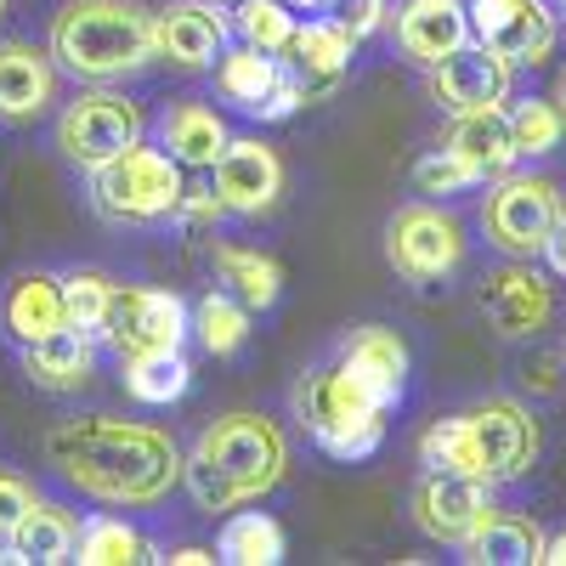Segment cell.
<instances>
[{"mask_svg": "<svg viewBox=\"0 0 566 566\" xmlns=\"http://www.w3.org/2000/svg\"><path fill=\"white\" fill-rule=\"evenodd\" d=\"M187 193L181 181V165L165 154V148H125L119 159L91 170V199L108 221H130V227H154V221H170L176 205Z\"/></svg>", "mask_w": 566, "mask_h": 566, "instance_id": "obj_5", "label": "cell"}, {"mask_svg": "<svg viewBox=\"0 0 566 566\" xmlns=\"http://www.w3.org/2000/svg\"><path fill=\"white\" fill-rule=\"evenodd\" d=\"M210 170H216L210 193L221 199L227 216H266L283 199V159L255 136H232Z\"/></svg>", "mask_w": 566, "mask_h": 566, "instance_id": "obj_14", "label": "cell"}, {"mask_svg": "<svg viewBox=\"0 0 566 566\" xmlns=\"http://www.w3.org/2000/svg\"><path fill=\"white\" fill-rule=\"evenodd\" d=\"M45 459L57 464V476L80 488L97 504H159L181 488V448L154 431V424L130 419H63L45 437Z\"/></svg>", "mask_w": 566, "mask_h": 566, "instance_id": "obj_1", "label": "cell"}, {"mask_svg": "<svg viewBox=\"0 0 566 566\" xmlns=\"http://www.w3.org/2000/svg\"><path fill=\"white\" fill-rule=\"evenodd\" d=\"M23 374H29V386L52 391V397L85 391L91 374H97V340L80 335L74 323H63V328H52V335L23 346Z\"/></svg>", "mask_w": 566, "mask_h": 566, "instance_id": "obj_21", "label": "cell"}, {"mask_svg": "<svg viewBox=\"0 0 566 566\" xmlns=\"http://www.w3.org/2000/svg\"><path fill=\"white\" fill-rule=\"evenodd\" d=\"M227 40H232V23H227V12H216V0H170L165 12H154V45L181 74L216 69Z\"/></svg>", "mask_w": 566, "mask_h": 566, "instance_id": "obj_15", "label": "cell"}, {"mask_svg": "<svg viewBox=\"0 0 566 566\" xmlns=\"http://www.w3.org/2000/svg\"><path fill=\"white\" fill-rule=\"evenodd\" d=\"M352 52H357V40L340 18H306V23H295L290 45L277 57H290V74L301 80L306 103H317L340 85V74L352 69Z\"/></svg>", "mask_w": 566, "mask_h": 566, "instance_id": "obj_18", "label": "cell"}, {"mask_svg": "<svg viewBox=\"0 0 566 566\" xmlns=\"http://www.w3.org/2000/svg\"><path fill=\"white\" fill-rule=\"evenodd\" d=\"M165 560H176V566H205V560H216V549H199V544H187V549H176V555H165Z\"/></svg>", "mask_w": 566, "mask_h": 566, "instance_id": "obj_43", "label": "cell"}, {"mask_svg": "<svg viewBox=\"0 0 566 566\" xmlns=\"http://www.w3.org/2000/svg\"><path fill=\"white\" fill-rule=\"evenodd\" d=\"M0 317H7V328L18 335V346L40 340V335H52V328H63V277L52 272H23L7 301H0Z\"/></svg>", "mask_w": 566, "mask_h": 566, "instance_id": "obj_25", "label": "cell"}, {"mask_svg": "<svg viewBox=\"0 0 566 566\" xmlns=\"http://www.w3.org/2000/svg\"><path fill=\"white\" fill-rule=\"evenodd\" d=\"M290 12H323V7H335V0H283Z\"/></svg>", "mask_w": 566, "mask_h": 566, "instance_id": "obj_45", "label": "cell"}, {"mask_svg": "<svg viewBox=\"0 0 566 566\" xmlns=\"http://www.w3.org/2000/svg\"><path fill=\"white\" fill-rule=\"evenodd\" d=\"M57 97V63L29 40H0V119L29 125Z\"/></svg>", "mask_w": 566, "mask_h": 566, "instance_id": "obj_20", "label": "cell"}, {"mask_svg": "<svg viewBox=\"0 0 566 566\" xmlns=\"http://www.w3.org/2000/svg\"><path fill=\"white\" fill-rule=\"evenodd\" d=\"M419 464L424 470H459V476H482V453H476V437H470V419L448 413L437 424H424Z\"/></svg>", "mask_w": 566, "mask_h": 566, "instance_id": "obj_34", "label": "cell"}, {"mask_svg": "<svg viewBox=\"0 0 566 566\" xmlns=\"http://www.w3.org/2000/svg\"><path fill=\"white\" fill-rule=\"evenodd\" d=\"M459 549H464L470 566H533V560H544V527L533 515L493 510Z\"/></svg>", "mask_w": 566, "mask_h": 566, "instance_id": "obj_23", "label": "cell"}, {"mask_svg": "<svg viewBox=\"0 0 566 566\" xmlns=\"http://www.w3.org/2000/svg\"><path fill=\"white\" fill-rule=\"evenodd\" d=\"M488 176L470 165V159H459L453 148H431L419 165H413V187L424 199H453V193H470V187H482Z\"/></svg>", "mask_w": 566, "mask_h": 566, "instance_id": "obj_36", "label": "cell"}, {"mask_svg": "<svg viewBox=\"0 0 566 566\" xmlns=\"http://www.w3.org/2000/svg\"><path fill=\"white\" fill-rule=\"evenodd\" d=\"M544 566H566V533L544 538Z\"/></svg>", "mask_w": 566, "mask_h": 566, "instance_id": "obj_44", "label": "cell"}, {"mask_svg": "<svg viewBox=\"0 0 566 566\" xmlns=\"http://www.w3.org/2000/svg\"><path fill=\"white\" fill-rule=\"evenodd\" d=\"M0 18H7V0H0Z\"/></svg>", "mask_w": 566, "mask_h": 566, "instance_id": "obj_48", "label": "cell"}, {"mask_svg": "<svg viewBox=\"0 0 566 566\" xmlns=\"http://www.w3.org/2000/svg\"><path fill=\"white\" fill-rule=\"evenodd\" d=\"M227 210H221V199L216 193H181V205H176V216L170 221H181L187 232H205V227H216Z\"/></svg>", "mask_w": 566, "mask_h": 566, "instance_id": "obj_41", "label": "cell"}, {"mask_svg": "<svg viewBox=\"0 0 566 566\" xmlns=\"http://www.w3.org/2000/svg\"><path fill=\"white\" fill-rule=\"evenodd\" d=\"M277 74H283V63L272 57V52H255V45H227V52L216 57V91L239 108V114H250L255 119V108L272 97V85H277Z\"/></svg>", "mask_w": 566, "mask_h": 566, "instance_id": "obj_27", "label": "cell"}, {"mask_svg": "<svg viewBox=\"0 0 566 566\" xmlns=\"http://www.w3.org/2000/svg\"><path fill=\"white\" fill-rule=\"evenodd\" d=\"M306 108V91H301V80L290 74V63H283V74H277V85H272V97L255 108V119L261 125H283V119H295Z\"/></svg>", "mask_w": 566, "mask_h": 566, "instance_id": "obj_38", "label": "cell"}, {"mask_svg": "<svg viewBox=\"0 0 566 566\" xmlns=\"http://www.w3.org/2000/svg\"><path fill=\"white\" fill-rule=\"evenodd\" d=\"M232 34H239L244 45H255V52H283L295 34V12L283 7V0H232Z\"/></svg>", "mask_w": 566, "mask_h": 566, "instance_id": "obj_35", "label": "cell"}, {"mask_svg": "<svg viewBox=\"0 0 566 566\" xmlns=\"http://www.w3.org/2000/svg\"><path fill=\"white\" fill-rule=\"evenodd\" d=\"M154 57V12L136 0H69L52 18V63L69 69L80 85L130 80Z\"/></svg>", "mask_w": 566, "mask_h": 566, "instance_id": "obj_3", "label": "cell"}, {"mask_svg": "<svg viewBox=\"0 0 566 566\" xmlns=\"http://www.w3.org/2000/svg\"><path fill=\"white\" fill-rule=\"evenodd\" d=\"M442 148H453L459 159H470L488 181L515 170V142H510V125H504V108H482V114H453V130Z\"/></svg>", "mask_w": 566, "mask_h": 566, "instance_id": "obj_26", "label": "cell"}, {"mask_svg": "<svg viewBox=\"0 0 566 566\" xmlns=\"http://www.w3.org/2000/svg\"><path fill=\"white\" fill-rule=\"evenodd\" d=\"M391 34H397V52L419 69L442 63L448 52L470 40V12L464 0H402V7L386 18Z\"/></svg>", "mask_w": 566, "mask_h": 566, "instance_id": "obj_19", "label": "cell"}, {"mask_svg": "<svg viewBox=\"0 0 566 566\" xmlns=\"http://www.w3.org/2000/svg\"><path fill=\"white\" fill-rule=\"evenodd\" d=\"M504 125H510V142H515V159H544V154L560 148V136H566L555 97H515L504 108Z\"/></svg>", "mask_w": 566, "mask_h": 566, "instance_id": "obj_33", "label": "cell"}, {"mask_svg": "<svg viewBox=\"0 0 566 566\" xmlns=\"http://www.w3.org/2000/svg\"><path fill=\"white\" fill-rule=\"evenodd\" d=\"M510 85H515V69L488 52L482 40H464L459 52H448L442 63L424 69V91L431 103L453 119V114H482V108H504L510 103Z\"/></svg>", "mask_w": 566, "mask_h": 566, "instance_id": "obj_12", "label": "cell"}, {"mask_svg": "<svg viewBox=\"0 0 566 566\" xmlns=\"http://www.w3.org/2000/svg\"><path fill=\"white\" fill-rule=\"evenodd\" d=\"M216 277H221V290H232L250 312H266L283 295V266L261 250H244V244H216Z\"/></svg>", "mask_w": 566, "mask_h": 566, "instance_id": "obj_29", "label": "cell"}, {"mask_svg": "<svg viewBox=\"0 0 566 566\" xmlns=\"http://www.w3.org/2000/svg\"><path fill=\"white\" fill-rule=\"evenodd\" d=\"M549 7H566V0H549Z\"/></svg>", "mask_w": 566, "mask_h": 566, "instance_id": "obj_49", "label": "cell"}, {"mask_svg": "<svg viewBox=\"0 0 566 566\" xmlns=\"http://www.w3.org/2000/svg\"><path fill=\"white\" fill-rule=\"evenodd\" d=\"M493 510V482L459 476V470H424V482L413 488V527L448 549H459Z\"/></svg>", "mask_w": 566, "mask_h": 566, "instance_id": "obj_13", "label": "cell"}, {"mask_svg": "<svg viewBox=\"0 0 566 566\" xmlns=\"http://www.w3.org/2000/svg\"><path fill=\"white\" fill-rule=\"evenodd\" d=\"M335 18L352 29V40H368V34H380L386 29V18H391V7L386 0H335Z\"/></svg>", "mask_w": 566, "mask_h": 566, "instance_id": "obj_40", "label": "cell"}, {"mask_svg": "<svg viewBox=\"0 0 566 566\" xmlns=\"http://www.w3.org/2000/svg\"><path fill=\"white\" fill-rule=\"evenodd\" d=\"M119 363H125V391L148 408H170L193 391V363L181 357V346L136 352V357H119Z\"/></svg>", "mask_w": 566, "mask_h": 566, "instance_id": "obj_28", "label": "cell"}, {"mask_svg": "<svg viewBox=\"0 0 566 566\" xmlns=\"http://www.w3.org/2000/svg\"><path fill=\"white\" fill-rule=\"evenodd\" d=\"M295 419L328 459H346V464L380 453V442H386V408L374 402L340 363L312 368L295 386Z\"/></svg>", "mask_w": 566, "mask_h": 566, "instance_id": "obj_4", "label": "cell"}, {"mask_svg": "<svg viewBox=\"0 0 566 566\" xmlns=\"http://www.w3.org/2000/svg\"><path fill=\"white\" fill-rule=\"evenodd\" d=\"M283 476H290V442L266 413H221L210 419L193 453L181 459V482L199 510L221 515L250 499H266Z\"/></svg>", "mask_w": 566, "mask_h": 566, "instance_id": "obj_2", "label": "cell"}, {"mask_svg": "<svg viewBox=\"0 0 566 566\" xmlns=\"http://www.w3.org/2000/svg\"><path fill=\"white\" fill-rule=\"evenodd\" d=\"M227 119L210 108V103H199V97H181L176 108H165V119H159V148L181 165V170H210L216 159H221V148H227Z\"/></svg>", "mask_w": 566, "mask_h": 566, "instance_id": "obj_22", "label": "cell"}, {"mask_svg": "<svg viewBox=\"0 0 566 566\" xmlns=\"http://www.w3.org/2000/svg\"><path fill=\"white\" fill-rule=\"evenodd\" d=\"M555 108H560V125H566V74H560V85H555Z\"/></svg>", "mask_w": 566, "mask_h": 566, "instance_id": "obj_46", "label": "cell"}, {"mask_svg": "<svg viewBox=\"0 0 566 566\" xmlns=\"http://www.w3.org/2000/svg\"><path fill=\"white\" fill-rule=\"evenodd\" d=\"M108 301H114V283H108L103 272H74V277H63V317L80 328V335H91V340L103 335Z\"/></svg>", "mask_w": 566, "mask_h": 566, "instance_id": "obj_37", "label": "cell"}, {"mask_svg": "<svg viewBox=\"0 0 566 566\" xmlns=\"http://www.w3.org/2000/svg\"><path fill=\"white\" fill-rule=\"evenodd\" d=\"M560 368H566V346H560Z\"/></svg>", "mask_w": 566, "mask_h": 566, "instance_id": "obj_47", "label": "cell"}, {"mask_svg": "<svg viewBox=\"0 0 566 566\" xmlns=\"http://www.w3.org/2000/svg\"><path fill=\"white\" fill-rule=\"evenodd\" d=\"M470 12V40H482L510 69H538L549 63L560 23L549 0H464Z\"/></svg>", "mask_w": 566, "mask_h": 566, "instance_id": "obj_9", "label": "cell"}, {"mask_svg": "<svg viewBox=\"0 0 566 566\" xmlns=\"http://www.w3.org/2000/svg\"><path fill=\"white\" fill-rule=\"evenodd\" d=\"M29 504H34V488H29L23 476H12V470H0V544L18 533V522L29 515Z\"/></svg>", "mask_w": 566, "mask_h": 566, "instance_id": "obj_39", "label": "cell"}, {"mask_svg": "<svg viewBox=\"0 0 566 566\" xmlns=\"http://www.w3.org/2000/svg\"><path fill=\"white\" fill-rule=\"evenodd\" d=\"M187 328L199 335V346H205L210 357H232V352L250 340V306L232 295V290H210V295L193 306Z\"/></svg>", "mask_w": 566, "mask_h": 566, "instance_id": "obj_32", "label": "cell"}, {"mask_svg": "<svg viewBox=\"0 0 566 566\" xmlns=\"http://www.w3.org/2000/svg\"><path fill=\"white\" fill-rule=\"evenodd\" d=\"M216 560H227V566H277L283 560V527L266 510L227 515L221 533H216Z\"/></svg>", "mask_w": 566, "mask_h": 566, "instance_id": "obj_30", "label": "cell"}, {"mask_svg": "<svg viewBox=\"0 0 566 566\" xmlns=\"http://www.w3.org/2000/svg\"><path fill=\"white\" fill-rule=\"evenodd\" d=\"M470 419V437H476V453H482V482L504 488V482H522L527 470L538 464V419L527 402L515 397H488L476 408H464Z\"/></svg>", "mask_w": 566, "mask_h": 566, "instance_id": "obj_11", "label": "cell"}, {"mask_svg": "<svg viewBox=\"0 0 566 566\" xmlns=\"http://www.w3.org/2000/svg\"><path fill=\"white\" fill-rule=\"evenodd\" d=\"M148 136V119L142 108L125 97V91H108V85H91L57 114V154L74 165V170H97L108 159H119L125 148Z\"/></svg>", "mask_w": 566, "mask_h": 566, "instance_id": "obj_7", "label": "cell"}, {"mask_svg": "<svg viewBox=\"0 0 566 566\" xmlns=\"http://www.w3.org/2000/svg\"><path fill=\"white\" fill-rule=\"evenodd\" d=\"M386 261L408 283H442L464 266V227L442 205L419 199L386 221Z\"/></svg>", "mask_w": 566, "mask_h": 566, "instance_id": "obj_8", "label": "cell"}, {"mask_svg": "<svg viewBox=\"0 0 566 566\" xmlns=\"http://www.w3.org/2000/svg\"><path fill=\"white\" fill-rule=\"evenodd\" d=\"M193 306L170 290H119L114 283V301H108V317H103V346L114 357H136V352H165V346H181L193 328H187Z\"/></svg>", "mask_w": 566, "mask_h": 566, "instance_id": "obj_10", "label": "cell"}, {"mask_svg": "<svg viewBox=\"0 0 566 566\" xmlns=\"http://www.w3.org/2000/svg\"><path fill=\"white\" fill-rule=\"evenodd\" d=\"M482 312L504 340H527L549 323L555 312V283L533 266V261H510L482 283Z\"/></svg>", "mask_w": 566, "mask_h": 566, "instance_id": "obj_16", "label": "cell"}, {"mask_svg": "<svg viewBox=\"0 0 566 566\" xmlns=\"http://www.w3.org/2000/svg\"><path fill=\"white\" fill-rule=\"evenodd\" d=\"M335 363H340L386 413H391V408L402 402V391H408V346H402L397 328H386V323L352 328V335L340 340V357H335Z\"/></svg>", "mask_w": 566, "mask_h": 566, "instance_id": "obj_17", "label": "cell"}, {"mask_svg": "<svg viewBox=\"0 0 566 566\" xmlns=\"http://www.w3.org/2000/svg\"><path fill=\"white\" fill-rule=\"evenodd\" d=\"M560 216V187L549 176L533 170H504L488 187V205H482V232L488 244L510 261H538L549 227Z\"/></svg>", "mask_w": 566, "mask_h": 566, "instance_id": "obj_6", "label": "cell"}, {"mask_svg": "<svg viewBox=\"0 0 566 566\" xmlns=\"http://www.w3.org/2000/svg\"><path fill=\"white\" fill-rule=\"evenodd\" d=\"M74 533H80V522L63 510V504H45V499H34L29 504V515L18 522V533L0 544V560H29V566H63V560H74Z\"/></svg>", "mask_w": 566, "mask_h": 566, "instance_id": "obj_24", "label": "cell"}, {"mask_svg": "<svg viewBox=\"0 0 566 566\" xmlns=\"http://www.w3.org/2000/svg\"><path fill=\"white\" fill-rule=\"evenodd\" d=\"M544 266H549V277H566V205H560V216H555V227H549V239H544Z\"/></svg>", "mask_w": 566, "mask_h": 566, "instance_id": "obj_42", "label": "cell"}, {"mask_svg": "<svg viewBox=\"0 0 566 566\" xmlns=\"http://www.w3.org/2000/svg\"><path fill=\"white\" fill-rule=\"evenodd\" d=\"M74 560L80 566H136V560H154V544L130 522H119V515H91L74 533Z\"/></svg>", "mask_w": 566, "mask_h": 566, "instance_id": "obj_31", "label": "cell"}]
</instances>
